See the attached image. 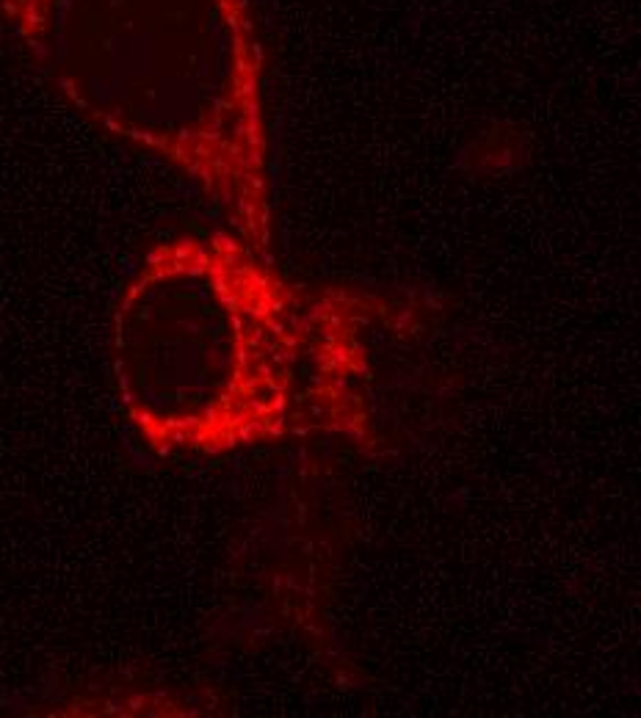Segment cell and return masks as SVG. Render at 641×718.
<instances>
[{"instance_id": "cell-1", "label": "cell", "mask_w": 641, "mask_h": 718, "mask_svg": "<svg viewBox=\"0 0 641 718\" xmlns=\"http://www.w3.org/2000/svg\"><path fill=\"white\" fill-rule=\"evenodd\" d=\"M232 229L172 235L138 260L111 313L128 426L163 459L222 456L310 426L316 376L349 370V304L288 287Z\"/></svg>"}, {"instance_id": "cell-2", "label": "cell", "mask_w": 641, "mask_h": 718, "mask_svg": "<svg viewBox=\"0 0 641 718\" xmlns=\"http://www.w3.org/2000/svg\"><path fill=\"white\" fill-rule=\"evenodd\" d=\"M0 17L81 116L266 246L260 47L243 0H0Z\"/></svg>"}]
</instances>
